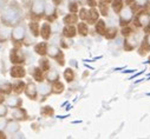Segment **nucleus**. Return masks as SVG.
<instances>
[{
	"instance_id": "51",
	"label": "nucleus",
	"mask_w": 150,
	"mask_h": 139,
	"mask_svg": "<svg viewBox=\"0 0 150 139\" xmlns=\"http://www.w3.org/2000/svg\"><path fill=\"white\" fill-rule=\"evenodd\" d=\"M146 64H149V65H150V58H149V60L146 61Z\"/></svg>"
},
{
	"instance_id": "2",
	"label": "nucleus",
	"mask_w": 150,
	"mask_h": 139,
	"mask_svg": "<svg viewBox=\"0 0 150 139\" xmlns=\"http://www.w3.org/2000/svg\"><path fill=\"white\" fill-rule=\"evenodd\" d=\"M26 34H27L26 25L23 21H20L17 25H14L11 29V41L16 47H19L24 44L26 39Z\"/></svg>"
},
{
	"instance_id": "38",
	"label": "nucleus",
	"mask_w": 150,
	"mask_h": 139,
	"mask_svg": "<svg viewBox=\"0 0 150 139\" xmlns=\"http://www.w3.org/2000/svg\"><path fill=\"white\" fill-rule=\"evenodd\" d=\"M135 29L131 27V26H129V25H125V26H122V29H121V34L123 37H127V36H129L130 33H132Z\"/></svg>"
},
{
	"instance_id": "35",
	"label": "nucleus",
	"mask_w": 150,
	"mask_h": 139,
	"mask_svg": "<svg viewBox=\"0 0 150 139\" xmlns=\"http://www.w3.org/2000/svg\"><path fill=\"white\" fill-rule=\"evenodd\" d=\"M40 114H42L43 117H52V116L54 114V110H53L52 106L46 105V106H43V107L40 109Z\"/></svg>"
},
{
	"instance_id": "33",
	"label": "nucleus",
	"mask_w": 150,
	"mask_h": 139,
	"mask_svg": "<svg viewBox=\"0 0 150 139\" xmlns=\"http://www.w3.org/2000/svg\"><path fill=\"white\" fill-rule=\"evenodd\" d=\"M0 93H3L5 95H8L12 93V84L10 81H5L3 84H0Z\"/></svg>"
},
{
	"instance_id": "10",
	"label": "nucleus",
	"mask_w": 150,
	"mask_h": 139,
	"mask_svg": "<svg viewBox=\"0 0 150 139\" xmlns=\"http://www.w3.org/2000/svg\"><path fill=\"white\" fill-rule=\"evenodd\" d=\"M24 93L30 100H37L38 99V88H37V84L34 81H28L25 86Z\"/></svg>"
},
{
	"instance_id": "44",
	"label": "nucleus",
	"mask_w": 150,
	"mask_h": 139,
	"mask_svg": "<svg viewBox=\"0 0 150 139\" xmlns=\"http://www.w3.org/2000/svg\"><path fill=\"white\" fill-rule=\"evenodd\" d=\"M63 1H64V0H52V4L56 5V6H59V5L63 4Z\"/></svg>"
},
{
	"instance_id": "17",
	"label": "nucleus",
	"mask_w": 150,
	"mask_h": 139,
	"mask_svg": "<svg viewBox=\"0 0 150 139\" xmlns=\"http://www.w3.org/2000/svg\"><path fill=\"white\" fill-rule=\"evenodd\" d=\"M62 34L66 39H72L77 36V28L74 25H65L62 29Z\"/></svg>"
},
{
	"instance_id": "20",
	"label": "nucleus",
	"mask_w": 150,
	"mask_h": 139,
	"mask_svg": "<svg viewBox=\"0 0 150 139\" xmlns=\"http://www.w3.org/2000/svg\"><path fill=\"white\" fill-rule=\"evenodd\" d=\"M25 86H26V83H25L24 80H21V79H16V81L12 84V93L20 95L21 93H24Z\"/></svg>"
},
{
	"instance_id": "15",
	"label": "nucleus",
	"mask_w": 150,
	"mask_h": 139,
	"mask_svg": "<svg viewBox=\"0 0 150 139\" xmlns=\"http://www.w3.org/2000/svg\"><path fill=\"white\" fill-rule=\"evenodd\" d=\"M39 36L45 41H47L51 38V36H52V26H51V22L45 21V22L42 24V26L39 28Z\"/></svg>"
},
{
	"instance_id": "31",
	"label": "nucleus",
	"mask_w": 150,
	"mask_h": 139,
	"mask_svg": "<svg viewBox=\"0 0 150 139\" xmlns=\"http://www.w3.org/2000/svg\"><path fill=\"white\" fill-rule=\"evenodd\" d=\"M117 33H118V29L116 27H106V31L104 33V37L105 39L108 40H112V39H115L117 37Z\"/></svg>"
},
{
	"instance_id": "39",
	"label": "nucleus",
	"mask_w": 150,
	"mask_h": 139,
	"mask_svg": "<svg viewBox=\"0 0 150 139\" xmlns=\"http://www.w3.org/2000/svg\"><path fill=\"white\" fill-rule=\"evenodd\" d=\"M77 14H78V18H79L81 20L85 21V20H86V17H88V8H85V7L79 8L78 12H77Z\"/></svg>"
},
{
	"instance_id": "13",
	"label": "nucleus",
	"mask_w": 150,
	"mask_h": 139,
	"mask_svg": "<svg viewBox=\"0 0 150 139\" xmlns=\"http://www.w3.org/2000/svg\"><path fill=\"white\" fill-rule=\"evenodd\" d=\"M5 132L8 133V134H17L21 126H20V123L14 120V119H10V120H6V124H5Z\"/></svg>"
},
{
	"instance_id": "19",
	"label": "nucleus",
	"mask_w": 150,
	"mask_h": 139,
	"mask_svg": "<svg viewBox=\"0 0 150 139\" xmlns=\"http://www.w3.org/2000/svg\"><path fill=\"white\" fill-rule=\"evenodd\" d=\"M141 47H139V54H145L150 51V32H146L145 37L141 40Z\"/></svg>"
},
{
	"instance_id": "26",
	"label": "nucleus",
	"mask_w": 150,
	"mask_h": 139,
	"mask_svg": "<svg viewBox=\"0 0 150 139\" xmlns=\"http://www.w3.org/2000/svg\"><path fill=\"white\" fill-rule=\"evenodd\" d=\"M39 28H40V25H39L38 20H31L28 22V31L31 32V34L34 38L39 37Z\"/></svg>"
},
{
	"instance_id": "41",
	"label": "nucleus",
	"mask_w": 150,
	"mask_h": 139,
	"mask_svg": "<svg viewBox=\"0 0 150 139\" xmlns=\"http://www.w3.org/2000/svg\"><path fill=\"white\" fill-rule=\"evenodd\" d=\"M8 3H10V0H0V13L3 12V10L7 6Z\"/></svg>"
},
{
	"instance_id": "8",
	"label": "nucleus",
	"mask_w": 150,
	"mask_h": 139,
	"mask_svg": "<svg viewBox=\"0 0 150 139\" xmlns=\"http://www.w3.org/2000/svg\"><path fill=\"white\" fill-rule=\"evenodd\" d=\"M134 18H135L136 26H138L141 28H145L149 25V22H150V12L146 11V10L139 11L136 14V17H134Z\"/></svg>"
},
{
	"instance_id": "12",
	"label": "nucleus",
	"mask_w": 150,
	"mask_h": 139,
	"mask_svg": "<svg viewBox=\"0 0 150 139\" xmlns=\"http://www.w3.org/2000/svg\"><path fill=\"white\" fill-rule=\"evenodd\" d=\"M10 76L13 79H23L26 77V68L23 65H13L10 68Z\"/></svg>"
},
{
	"instance_id": "36",
	"label": "nucleus",
	"mask_w": 150,
	"mask_h": 139,
	"mask_svg": "<svg viewBox=\"0 0 150 139\" xmlns=\"http://www.w3.org/2000/svg\"><path fill=\"white\" fill-rule=\"evenodd\" d=\"M134 7H137V8H144L148 6L149 4V0H134Z\"/></svg>"
},
{
	"instance_id": "22",
	"label": "nucleus",
	"mask_w": 150,
	"mask_h": 139,
	"mask_svg": "<svg viewBox=\"0 0 150 139\" xmlns=\"http://www.w3.org/2000/svg\"><path fill=\"white\" fill-rule=\"evenodd\" d=\"M76 28H77V34H79L81 37H86L90 32L89 24L86 21H83V20H81V22H77Z\"/></svg>"
},
{
	"instance_id": "9",
	"label": "nucleus",
	"mask_w": 150,
	"mask_h": 139,
	"mask_svg": "<svg viewBox=\"0 0 150 139\" xmlns=\"http://www.w3.org/2000/svg\"><path fill=\"white\" fill-rule=\"evenodd\" d=\"M5 105L8 109H16V107H20L23 106V99L18 95V94H8L5 98Z\"/></svg>"
},
{
	"instance_id": "30",
	"label": "nucleus",
	"mask_w": 150,
	"mask_h": 139,
	"mask_svg": "<svg viewBox=\"0 0 150 139\" xmlns=\"http://www.w3.org/2000/svg\"><path fill=\"white\" fill-rule=\"evenodd\" d=\"M98 5V11H99V14H102L103 17H108L109 15V3L104 1V0H100V1L97 4Z\"/></svg>"
},
{
	"instance_id": "42",
	"label": "nucleus",
	"mask_w": 150,
	"mask_h": 139,
	"mask_svg": "<svg viewBox=\"0 0 150 139\" xmlns=\"http://www.w3.org/2000/svg\"><path fill=\"white\" fill-rule=\"evenodd\" d=\"M86 4L90 7H96L97 6V0H86Z\"/></svg>"
},
{
	"instance_id": "5",
	"label": "nucleus",
	"mask_w": 150,
	"mask_h": 139,
	"mask_svg": "<svg viewBox=\"0 0 150 139\" xmlns=\"http://www.w3.org/2000/svg\"><path fill=\"white\" fill-rule=\"evenodd\" d=\"M141 40H142V34L141 32H132L130 33L129 36L125 37V40H124V50L130 52L135 48H137L141 44Z\"/></svg>"
},
{
	"instance_id": "48",
	"label": "nucleus",
	"mask_w": 150,
	"mask_h": 139,
	"mask_svg": "<svg viewBox=\"0 0 150 139\" xmlns=\"http://www.w3.org/2000/svg\"><path fill=\"white\" fill-rule=\"evenodd\" d=\"M144 29H146V32H150V22H149V25H148V26H146Z\"/></svg>"
},
{
	"instance_id": "47",
	"label": "nucleus",
	"mask_w": 150,
	"mask_h": 139,
	"mask_svg": "<svg viewBox=\"0 0 150 139\" xmlns=\"http://www.w3.org/2000/svg\"><path fill=\"white\" fill-rule=\"evenodd\" d=\"M143 72H138V73H136V74H134V76H131L129 79H134V78H136V77H138V76H141Z\"/></svg>"
},
{
	"instance_id": "16",
	"label": "nucleus",
	"mask_w": 150,
	"mask_h": 139,
	"mask_svg": "<svg viewBox=\"0 0 150 139\" xmlns=\"http://www.w3.org/2000/svg\"><path fill=\"white\" fill-rule=\"evenodd\" d=\"M11 29L12 27L0 24V44L11 40Z\"/></svg>"
},
{
	"instance_id": "45",
	"label": "nucleus",
	"mask_w": 150,
	"mask_h": 139,
	"mask_svg": "<svg viewBox=\"0 0 150 139\" xmlns=\"http://www.w3.org/2000/svg\"><path fill=\"white\" fill-rule=\"evenodd\" d=\"M5 98H6V95H5V94L0 93V104H4V102H5Z\"/></svg>"
},
{
	"instance_id": "3",
	"label": "nucleus",
	"mask_w": 150,
	"mask_h": 139,
	"mask_svg": "<svg viewBox=\"0 0 150 139\" xmlns=\"http://www.w3.org/2000/svg\"><path fill=\"white\" fill-rule=\"evenodd\" d=\"M46 0H33L30 7V15L32 20H39L45 17Z\"/></svg>"
},
{
	"instance_id": "37",
	"label": "nucleus",
	"mask_w": 150,
	"mask_h": 139,
	"mask_svg": "<svg viewBox=\"0 0 150 139\" xmlns=\"http://www.w3.org/2000/svg\"><path fill=\"white\" fill-rule=\"evenodd\" d=\"M67 8H69V12H71V13H77L78 10H79V4H78V1H71V3L69 4Z\"/></svg>"
},
{
	"instance_id": "32",
	"label": "nucleus",
	"mask_w": 150,
	"mask_h": 139,
	"mask_svg": "<svg viewBox=\"0 0 150 139\" xmlns=\"http://www.w3.org/2000/svg\"><path fill=\"white\" fill-rule=\"evenodd\" d=\"M110 4H111L112 11L118 14L120 11H121V10L123 8V6H124V0H111Z\"/></svg>"
},
{
	"instance_id": "43",
	"label": "nucleus",
	"mask_w": 150,
	"mask_h": 139,
	"mask_svg": "<svg viewBox=\"0 0 150 139\" xmlns=\"http://www.w3.org/2000/svg\"><path fill=\"white\" fill-rule=\"evenodd\" d=\"M0 139H7V133L3 130H0Z\"/></svg>"
},
{
	"instance_id": "6",
	"label": "nucleus",
	"mask_w": 150,
	"mask_h": 139,
	"mask_svg": "<svg viewBox=\"0 0 150 139\" xmlns=\"http://www.w3.org/2000/svg\"><path fill=\"white\" fill-rule=\"evenodd\" d=\"M118 15H120V25H121V26L130 25V22L134 20V17H135L134 7H132L130 4H127V5L123 6V8L120 11Z\"/></svg>"
},
{
	"instance_id": "49",
	"label": "nucleus",
	"mask_w": 150,
	"mask_h": 139,
	"mask_svg": "<svg viewBox=\"0 0 150 139\" xmlns=\"http://www.w3.org/2000/svg\"><path fill=\"white\" fill-rule=\"evenodd\" d=\"M132 1H134V0H125V3H127V4H131Z\"/></svg>"
},
{
	"instance_id": "14",
	"label": "nucleus",
	"mask_w": 150,
	"mask_h": 139,
	"mask_svg": "<svg viewBox=\"0 0 150 139\" xmlns=\"http://www.w3.org/2000/svg\"><path fill=\"white\" fill-rule=\"evenodd\" d=\"M37 88H38V95H42L43 98H47L50 94H52V88H51V84L47 81H40L37 85Z\"/></svg>"
},
{
	"instance_id": "11",
	"label": "nucleus",
	"mask_w": 150,
	"mask_h": 139,
	"mask_svg": "<svg viewBox=\"0 0 150 139\" xmlns=\"http://www.w3.org/2000/svg\"><path fill=\"white\" fill-rule=\"evenodd\" d=\"M11 117L12 119L17 120V121H26L28 120L30 116L27 113V111L24 109V107H16V109H12V112H11Z\"/></svg>"
},
{
	"instance_id": "29",
	"label": "nucleus",
	"mask_w": 150,
	"mask_h": 139,
	"mask_svg": "<svg viewBox=\"0 0 150 139\" xmlns=\"http://www.w3.org/2000/svg\"><path fill=\"white\" fill-rule=\"evenodd\" d=\"M63 77H64V79H65L66 83H72L74 80V78H76V73H74V71H73L71 67H67V68L64 70Z\"/></svg>"
},
{
	"instance_id": "50",
	"label": "nucleus",
	"mask_w": 150,
	"mask_h": 139,
	"mask_svg": "<svg viewBox=\"0 0 150 139\" xmlns=\"http://www.w3.org/2000/svg\"><path fill=\"white\" fill-rule=\"evenodd\" d=\"M104 1H106V3H109V4H110V1H111V0H104Z\"/></svg>"
},
{
	"instance_id": "25",
	"label": "nucleus",
	"mask_w": 150,
	"mask_h": 139,
	"mask_svg": "<svg viewBox=\"0 0 150 139\" xmlns=\"http://www.w3.org/2000/svg\"><path fill=\"white\" fill-rule=\"evenodd\" d=\"M79 18H78V14L77 13H67L66 15H64L63 18V22L64 25H76L78 22Z\"/></svg>"
},
{
	"instance_id": "23",
	"label": "nucleus",
	"mask_w": 150,
	"mask_h": 139,
	"mask_svg": "<svg viewBox=\"0 0 150 139\" xmlns=\"http://www.w3.org/2000/svg\"><path fill=\"white\" fill-rule=\"evenodd\" d=\"M45 79H46V81L50 83V84L54 83L56 80L59 79V73H58V71L51 67L50 70H47V71L45 72Z\"/></svg>"
},
{
	"instance_id": "27",
	"label": "nucleus",
	"mask_w": 150,
	"mask_h": 139,
	"mask_svg": "<svg viewBox=\"0 0 150 139\" xmlns=\"http://www.w3.org/2000/svg\"><path fill=\"white\" fill-rule=\"evenodd\" d=\"M93 25H95V31H96V33L99 34V36H104V33H105V31H106V22H105L103 19L99 18Z\"/></svg>"
},
{
	"instance_id": "28",
	"label": "nucleus",
	"mask_w": 150,
	"mask_h": 139,
	"mask_svg": "<svg viewBox=\"0 0 150 139\" xmlns=\"http://www.w3.org/2000/svg\"><path fill=\"white\" fill-rule=\"evenodd\" d=\"M51 88H52V93L53 94H62L64 92V90H65V85H64V83H62L58 79V80H56L54 83L51 84Z\"/></svg>"
},
{
	"instance_id": "34",
	"label": "nucleus",
	"mask_w": 150,
	"mask_h": 139,
	"mask_svg": "<svg viewBox=\"0 0 150 139\" xmlns=\"http://www.w3.org/2000/svg\"><path fill=\"white\" fill-rule=\"evenodd\" d=\"M44 72H46L47 70H50L51 68V62H50V60H49V58H46V55H44V57H42L40 58V60H39V65H38Z\"/></svg>"
},
{
	"instance_id": "4",
	"label": "nucleus",
	"mask_w": 150,
	"mask_h": 139,
	"mask_svg": "<svg viewBox=\"0 0 150 139\" xmlns=\"http://www.w3.org/2000/svg\"><path fill=\"white\" fill-rule=\"evenodd\" d=\"M46 55L51 59H54L59 66H64L65 65V55L64 52L62 51V48L54 44H49L47 45V52Z\"/></svg>"
},
{
	"instance_id": "18",
	"label": "nucleus",
	"mask_w": 150,
	"mask_h": 139,
	"mask_svg": "<svg viewBox=\"0 0 150 139\" xmlns=\"http://www.w3.org/2000/svg\"><path fill=\"white\" fill-rule=\"evenodd\" d=\"M100 14H99V11L96 8V7H90L88 10V17H86V22L90 24V25H93L98 19H99Z\"/></svg>"
},
{
	"instance_id": "24",
	"label": "nucleus",
	"mask_w": 150,
	"mask_h": 139,
	"mask_svg": "<svg viewBox=\"0 0 150 139\" xmlns=\"http://www.w3.org/2000/svg\"><path fill=\"white\" fill-rule=\"evenodd\" d=\"M32 77L35 80V83H40V81L45 80V72L39 66H37V67L33 68V71H32Z\"/></svg>"
},
{
	"instance_id": "46",
	"label": "nucleus",
	"mask_w": 150,
	"mask_h": 139,
	"mask_svg": "<svg viewBox=\"0 0 150 139\" xmlns=\"http://www.w3.org/2000/svg\"><path fill=\"white\" fill-rule=\"evenodd\" d=\"M136 70H124V71H122V73H135Z\"/></svg>"
},
{
	"instance_id": "21",
	"label": "nucleus",
	"mask_w": 150,
	"mask_h": 139,
	"mask_svg": "<svg viewBox=\"0 0 150 139\" xmlns=\"http://www.w3.org/2000/svg\"><path fill=\"white\" fill-rule=\"evenodd\" d=\"M47 41H40V43H37L35 45H34V47H33V50H34V52L38 54V55H40V57H44V55H46V52H47Z\"/></svg>"
},
{
	"instance_id": "40",
	"label": "nucleus",
	"mask_w": 150,
	"mask_h": 139,
	"mask_svg": "<svg viewBox=\"0 0 150 139\" xmlns=\"http://www.w3.org/2000/svg\"><path fill=\"white\" fill-rule=\"evenodd\" d=\"M8 114V107L5 104H0V119H4Z\"/></svg>"
},
{
	"instance_id": "7",
	"label": "nucleus",
	"mask_w": 150,
	"mask_h": 139,
	"mask_svg": "<svg viewBox=\"0 0 150 139\" xmlns=\"http://www.w3.org/2000/svg\"><path fill=\"white\" fill-rule=\"evenodd\" d=\"M10 61L13 65H23L26 61L24 52L19 47H13L10 51Z\"/></svg>"
},
{
	"instance_id": "1",
	"label": "nucleus",
	"mask_w": 150,
	"mask_h": 139,
	"mask_svg": "<svg viewBox=\"0 0 150 139\" xmlns=\"http://www.w3.org/2000/svg\"><path fill=\"white\" fill-rule=\"evenodd\" d=\"M23 8L17 0H12L0 13V24L13 27L18 22L23 21Z\"/></svg>"
}]
</instances>
